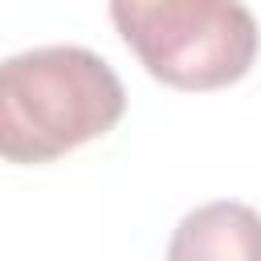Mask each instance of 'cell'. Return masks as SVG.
<instances>
[{"mask_svg": "<svg viewBox=\"0 0 261 261\" xmlns=\"http://www.w3.org/2000/svg\"><path fill=\"white\" fill-rule=\"evenodd\" d=\"M110 20L171 90H224L257 57V20L241 0H110Z\"/></svg>", "mask_w": 261, "mask_h": 261, "instance_id": "obj_2", "label": "cell"}, {"mask_svg": "<svg viewBox=\"0 0 261 261\" xmlns=\"http://www.w3.org/2000/svg\"><path fill=\"white\" fill-rule=\"evenodd\" d=\"M126 110L118 73L82 45H41L0 61V159L53 163L102 139Z\"/></svg>", "mask_w": 261, "mask_h": 261, "instance_id": "obj_1", "label": "cell"}, {"mask_svg": "<svg viewBox=\"0 0 261 261\" xmlns=\"http://www.w3.org/2000/svg\"><path fill=\"white\" fill-rule=\"evenodd\" d=\"M257 216L245 204H208L184 216L171 257H249L253 253Z\"/></svg>", "mask_w": 261, "mask_h": 261, "instance_id": "obj_3", "label": "cell"}]
</instances>
